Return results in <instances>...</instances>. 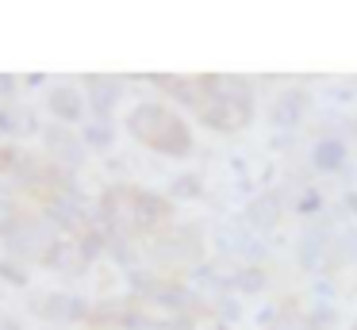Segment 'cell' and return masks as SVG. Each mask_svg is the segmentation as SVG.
<instances>
[{
  "mask_svg": "<svg viewBox=\"0 0 357 330\" xmlns=\"http://www.w3.org/2000/svg\"><path fill=\"white\" fill-rule=\"evenodd\" d=\"M284 330H311V322H307V319H288Z\"/></svg>",
  "mask_w": 357,
  "mask_h": 330,
  "instance_id": "2",
  "label": "cell"
},
{
  "mask_svg": "<svg viewBox=\"0 0 357 330\" xmlns=\"http://www.w3.org/2000/svg\"><path fill=\"white\" fill-rule=\"evenodd\" d=\"M354 330H357V322H354Z\"/></svg>",
  "mask_w": 357,
  "mask_h": 330,
  "instance_id": "5",
  "label": "cell"
},
{
  "mask_svg": "<svg viewBox=\"0 0 357 330\" xmlns=\"http://www.w3.org/2000/svg\"><path fill=\"white\" fill-rule=\"evenodd\" d=\"M354 135H357V119H354Z\"/></svg>",
  "mask_w": 357,
  "mask_h": 330,
  "instance_id": "4",
  "label": "cell"
},
{
  "mask_svg": "<svg viewBox=\"0 0 357 330\" xmlns=\"http://www.w3.org/2000/svg\"><path fill=\"white\" fill-rule=\"evenodd\" d=\"M342 161H346L342 142H319L315 146V165L319 169H342Z\"/></svg>",
  "mask_w": 357,
  "mask_h": 330,
  "instance_id": "1",
  "label": "cell"
},
{
  "mask_svg": "<svg viewBox=\"0 0 357 330\" xmlns=\"http://www.w3.org/2000/svg\"><path fill=\"white\" fill-rule=\"evenodd\" d=\"M349 207H354V211H357V196H349Z\"/></svg>",
  "mask_w": 357,
  "mask_h": 330,
  "instance_id": "3",
  "label": "cell"
}]
</instances>
